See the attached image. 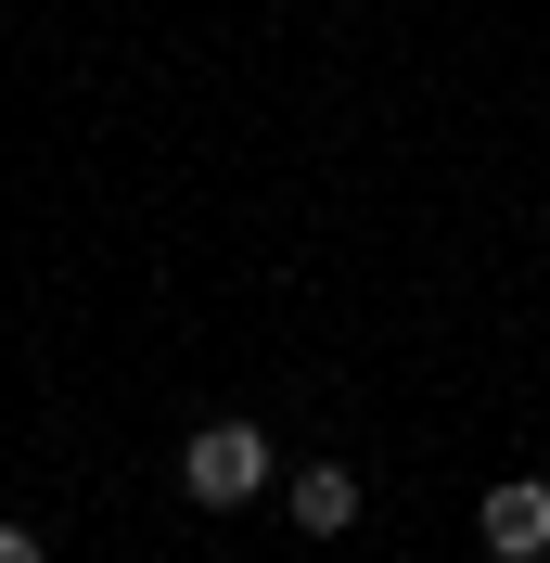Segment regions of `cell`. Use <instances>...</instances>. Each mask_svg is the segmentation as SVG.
Segmentation results:
<instances>
[{
  "label": "cell",
  "mask_w": 550,
  "mask_h": 563,
  "mask_svg": "<svg viewBox=\"0 0 550 563\" xmlns=\"http://www.w3.org/2000/svg\"><path fill=\"white\" fill-rule=\"evenodd\" d=\"M0 563H52V551H38V526H13V512H0Z\"/></svg>",
  "instance_id": "4"
},
{
  "label": "cell",
  "mask_w": 550,
  "mask_h": 563,
  "mask_svg": "<svg viewBox=\"0 0 550 563\" xmlns=\"http://www.w3.org/2000/svg\"><path fill=\"white\" fill-rule=\"evenodd\" d=\"M282 512H295V538H345L359 526V474L345 461H295L282 474Z\"/></svg>",
  "instance_id": "3"
},
{
  "label": "cell",
  "mask_w": 550,
  "mask_h": 563,
  "mask_svg": "<svg viewBox=\"0 0 550 563\" xmlns=\"http://www.w3.org/2000/svg\"><path fill=\"white\" fill-rule=\"evenodd\" d=\"M270 474H282V449L256 422H193V435H179V499H193V512H243Z\"/></svg>",
  "instance_id": "1"
},
{
  "label": "cell",
  "mask_w": 550,
  "mask_h": 563,
  "mask_svg": "<svg viewBox=\"0 0 550 563\" xmlns=\"http://www.w3.org/2000/svg\"><path fill=\"white\" fill-rule=\"evenodd\" d=\"M474 538H486V563H550V487H538V474H513V487H486Z\"/></svg>",
  "instance_id": "2"
}]
</instances>
